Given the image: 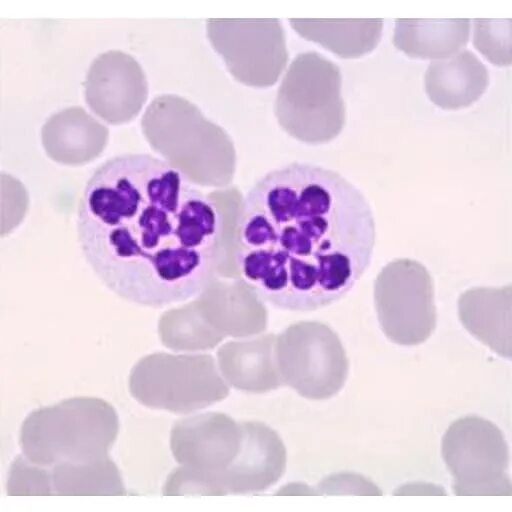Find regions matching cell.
<instances>
[{
	"label": "cell",
	"instance_id": "6da1fadb",
	"mask_svg": "<svg viewBox=\"0 0 512 512\" xmlns=\"http://www.w3.org/2000/svg\"><path fill=\"white\" fill-rule=\"evenodd\" d=\"M216 202L174 163L143 153L102 163L86 182L77 237L87 264L118 297L161 308L200 296L222 254Z\"/></svg>",
	"mask_w": 512,
	"mask_h": 512
},
{
	"label": "cell",
	"instance_id": "7a4b0ae2",
	"mask_svg": "<svg viewBox=\"0 0 512 512\" xmlns=\"http://www.w3.org/2000/svg\"><path fill=\"white\" fill-rule=\"evenodd\" d=\"M375 239L371 206L354 184L324 166L294 162L245 194L233 258L262 303L308 312L352 290L371 264Z\"/></svg>",
	"mask_w": 512,
	"mask_h": 512
},
{
	"label": "cell",
	"instance_id": "3957f363",
	"mask_svg": "<svg viewBox=\"0 0 512 512\" xmlns=\"http://www.w3.org/2000/svg\"><path fill=\"white\" fill-rule=\"evenodd\" d=\"M119 429L118 415L108 402L74 397L31 412L20 429L22 454L51 468L108 457Z\"/></svg>",
	"mask_w": 512,
	"mask_h": 512
},
{
	"label": "cell",
	"instance_id": "277c9868",
	"mask_svg": "<svg viewBox=\"0 0 512 512\" xmlns=\"http://www.w3.org/2000/svg\"><path fill=\"white\" fill-rule=\"evenodd\" d=\"M243 445L242 422L207 412L176 421L170 447L180 466L168 479L174 496H221L223 475L235 463Z\"/></svg>",
	"mask_w": 512,
	"mask_h": 512
},
{
	"label": "cell",
	"instance_id": "5b68a950",
	"mask_svg": "<svg viewBox=\"0 0 512 512\" xmlns=\"http://www.w3.org/2000/svg\"><path fill=\"white\" fill-rule=\"evenodd\" d=\"M441 453L457 496H510L509 449L491 421L467 415L442 437Z\"/></svg>",
	"mask_w": 512,
	"mask_h": 512
},
{
	"label": "cell",
	"instance_id": "8992f818",
	"mask_svg": "<svg viewBox=\"0 0 512 512\" xmlns=\"http://www.w3.org/2000/svg\"><path fill=\"white\" fill-rule=\"evenodd\" d=\"M338 68L317 53L299 55L285 78L280 118L294 137L309 143L335 137L344 123Z\"/></svg>",
	"mask_w": 512,
	"mask_h": 512
},
{
	"label": "cell",
	"instance_id": "52a82bcc",
	"mask_svg": "<svg viewBox=\"0 0 512 512\" xmlns=\"http://www.w3.org/2000/svg\"><path fill=\"white\" fill-rule=\"evenodd\" d=\"M129 391L148 408L188 414L223 400L230 388L208 357L154 356L132 370Z\"/></svg>",
	"mask_w": 512,
	"mask_h": 512
},
{
	"label": "cell",
	"instance_id": "ba28073f",
	"mask_svg": "<svg viewBox=\"0 0 512 512\" xmlns=\"http://www.w3.org/2000/svg\"><path fill=\"white\" fill-rule=\"evenodd\" d=\"M373 295L379 325L391 342L419 345L435 330L433 280L419 261L401 258L386 264L374 281Z\"/></svg>",
	"mask_w": 512,
	"mask_h": 512
},
{
	"label": "cell",
	"instance_id": "9c48e42d",
	"mask_svg": "<svg viewBox=\"0 0 512 512\" xmlns=\"http://www.w3.org/2000/svg\"><path fill=\"white\" fill-rule=\"evenodd\" d=\"M277 368L282 384L310 400H326L345 385L349 364L338 336L326 325L301 322L281 336Z\"/></svg>",
	"mask_w": 512,
	"mask_h": 512
},
{
	"label": "cell",
	"instance_id": "30bf717a",
	"mask_svg": "<svg viewBox=\"0 0 512 512\" xmlns=\"http://www.w3.org/2000/svg\"><path fill=\"white\" fill-rule=\"evenodd\" d=\"M84 97L90 109L109 124H124L138 115L148 86L140 64L119 50L99 54L86 73Z\"/></svg>",
	"mask_w": 512,
	"mask_h": 512
},
{
	"label": "cell",
	"instance_id": "8fae6325",
	"mask_svg": "<svg viewBox=\"0 0 512 512\" xmlns=\"http://www.w3.org/2000/svg\"><path fill=\"white\" fill-rule=\"evenodd\" d=\"M243 445L223 475V495L260 492L277 483L286 469V448L276 431L256 421L242 422Z\"/></svg>",
	"mask_w": 512,
	"mask_h": 512
},
{
	"label": "cell",
	"instance_id": "7c38bea8",
	"mask_svg": "<svg viewBox=\"0 0 512 512\" xmlns=\"http://www.w3.org/2000/svg\"><path fill=\"white\" fill-rule=\"evenodd\" d=\"M488 85L487 68L469 50H460L447 58L431 61L424 76L429 100L445 110L472 105L484 94Z\"/></svg>",
	"mask_w": 512,
	"mask_h": 512
},
{
	"label": "cell",
	"instance_id": "4fadbf2b",
	"mask_svg": "<svg viewBox=\"0 0 512 512\" xmlns=\"http://www.w3.org/2000/svg\"><path fill=\"white\" fill-rule=\"evenodd\" d=\"M511 285L476 287L458 299L459 319L477 340L501 357H511Z\"/></svg>",
	"mask_w": 512,
	"mask_h": 512
},
{
	"label": "cell",
	"instance_id": "5bb4252c",
	"mask_svg": "<svg viewBox=\"0 0 512 512\" xmlns=\"http://www.w3.org/2000/svg\"><path fill=\"white\" fill-rule=\"evenodd\" d=\"M469 19H396L393 45L410 58L439 60L468 43Z\"/></svg>",
	"mask_w": 512,
	"mask_h": 512
},
{
	"label": "cell",
	"instance_id": "9a60e30c",
	"mask_svg": "<svg viewBox=\"0 0 512 512\" xmlns=\"http://www.w3.org/2000/svg\"><path fill=\"white\" fill-rule=\"evenodd\" d=\"M304 37L322 44L342 57H359L380 42L383 20H292Z\"/></svg>",
	"mask_w": 512,
	"mask_h": 512
},
{
	"label": "cell",
	"instance_id": "2e32d148",
	"mask_svg": "<svg viewBox=\"0 0 512 512\" xmlns=\"http://www.w3.org/2000/svg\"><path fill=\"white\" fill-rule=\"evenodd\" d=\"M52 494L59 496L124 495L121 474L109 458L49 468Z\"/></svg>",
	"mask_w": 512,
	"mask_h": 512
},
{
	"label": "cell",
	"instance_id": "e0dca14e",
	"mask_svg": "<svg viewBox=\"0 0 512 512\" xmlns=\"http://www.w3.org/2000/svg\"><path fill=\"white\" fill-rule=\"evenodd\" d=\"M42 141L46 148L61 144L106 143V126L79 106L68 107L51 115L42 126Z\"/></svg>",
	"mask_w": 512,
	"mask_h": 512
},
{
	"label": "cell",
	"instance_id": "ac0fdd59",
	"mask_svg": "<svg viewBox=\"0 0 512 512\" xmlns=\"http://www.w3.org/2000/svg\"><path fill=\"white\" fill-rule=\"evenodd\" d=\"M510 21V19L475 20L474 46L487 60L497 66L511 64Z\"/></svg>",
	"mask_w": 512,
	"mask_h": 512
},
{
	"label": "cell",
	"instance_id": "d6986e66",
	"mask_svg": "<svg viewBox=\"0 0 512 512\" xmlns=\"http://www.w3.org/2000/svg\"><path fill=\"white\" fill-rule=\"evenodd\" d=\"M6 487L10 496L51 495L50 469L33 463L22 454L12 462Z\"/></svg>",
	"mask_w": 512,
	"mask_h": 512
},
{
	"label": "cell",
	"instance_id": "ffe728a7",
	"mask_svg": "<svg viewBox=\"0 0 512 512\" xmlns=\"http://www.w3.org/2000/svg\"><path fill=\"white\" fill-rule=\"evenodd\" d=\"M321 494L382 495L379 488L363 476L350 473L331 475L323 479L318 488ZM318 492V493H319Z\"/></svg>",
	"mask_w": 512,
	"mask_h": 512
}]
</instances>
